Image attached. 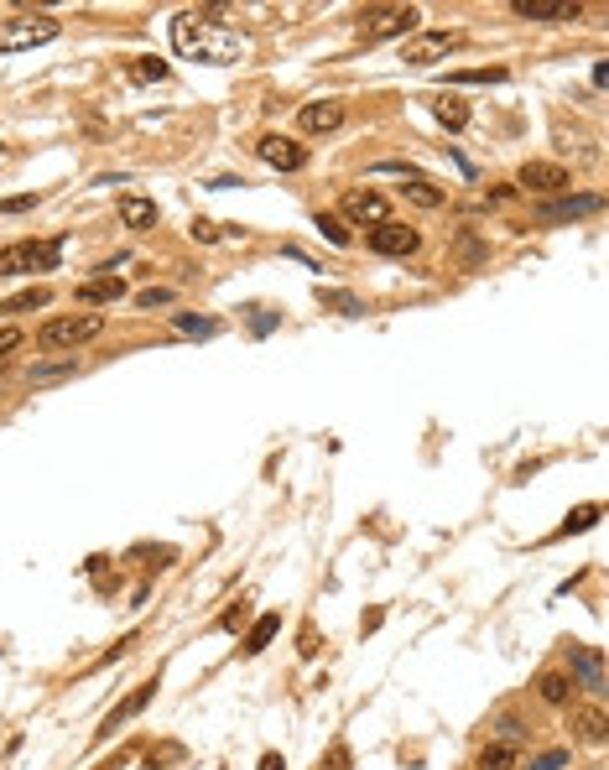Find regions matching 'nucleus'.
I'll use <instances>...</instances> for the list:
<instances>
[{
    "instance_id": "nucleus-28",
    "label": "nucleus",
    "mask_w": 609,
    "mask_h": 770,
    "mask_svg": "<svg viewBox=\"0 0 609 770\" xmlns=\"http://www.w3.org/2000/svg\"><path fill=\"white\" fill-rule=\"evenodd\" d=\"M172 328H177V333H193V338H209V333H219V323H214V318H193V312H177V318H172Z\"/></svg>"
},
{
    "instance_id": "nucleus-33",
    "label": "nucleus",
    "mask_w": 609,
    "mask_h": 770,
    "mask_svg": "<svg viewBox=\"0 0 609 770\" xmlns=\"http://www.w3.org/2000/svg\"><path fill=\"white\" fill-rule=\"evenodd\" d=\"M136 302H141V308H167L172 291L167 287H147V291H136Z\"/></svg>"
},
{
    "instance_id": "nucleus-13",
    "label": "nucleus",
    "mask_w": 609,
    "mask_h": 770,
    "mask_svg": "<svg viewBox=\"0 0 609 770\" xmlns=\"http://www.w3.org/2000/svg\"><path fill=\"white\" fill-rule=\"evenodd\" d=\"M521 187H531V193H563V187H567V166H557V162H526L521 166Z\"/></svg>"
},
{
    "instance_id": "nucleus-12",
    "label": "nucleus",
    "mask_w": 609,
    "mask_h": 770,
    "mask_svg": "<svg viewBox=\"0 0 609 770\" xmlns=\"http://www.w3.org/2000/svg\"><path fill=\"white\" fill-rule=\"evenodd\" d=\"M510 11L521 21H578V0H510Z\"/></svg>"
},
{
    "instance_id": "nucleus-6",
    "label": "nucleus",
    "mask_w": 609,
    "mask_h": 770,
    "mask_svg": "<svg viewBox=\"0 0 609 770\" xmlns=\"http://www.w3.org/2000/svg\"><path fill=\"white\" fill-rule=\"evenodd\" d=\"M255 157L266 166H276V172H302L313 151L302 141H292V136H261V141H255Z\"/></svg>"
},
{
    "instance_id": "nucleus-9",
    "label": "nucleus",
    "mask_w": 609,
    "mask_h": 770,
    "mask_svg": "<svg viewBox=\"0 0 609 770\" xmlns=\"http://www.w3.org/2000/svg\"><path fill=\"white\" fill-rule=\"evenodd\" d=\"M453 47H459L453 32H417V37L401 47V58H406V62H438V58H448Z\"/></svg>"
},
{
    "instance_id": "nucleus-22",
    "label": "nucleus",
    "mask_w": 609,
    "mask_h": 770,
    "mask_svg": "<svg viewBox=\"0 0 609 770\" xmlns=\"http://www.w3.org/2000/svg\"><path fill=\"white\" fill-rule=\"evenodd\" d=\"M126 73H130L136 83H162V79L172 73V68H167L162 58H130V68H126Z\"/></svg>"
},
{
    "instance_id": "nucleus-23",
    "label": "nucleus",
    "mask_w": 609,
    "mask_h": 770,
    "mask_svg": "<svg viewBox=\"0 0 609 770\" xmlns=\"http://www.w3.org/2000/svg\"><path fill=\"white\" fill-rule=\"evenodd\" d=\"M47 302H52V291H47V287H26V291H16V297H11V302H5L0 312H11V318H16V312L47 308Z\"/></svg>"
},
{
    "instance_id": "nucleus-16",
    "label": "nucleus",
    "mask_w": 609,
    "mask_h": 770,
    "mask_svg": "<svg viewBox=\"0 0 609 770\" xmlns=\"http://www.w3.org/2000/svg\"><path fill=\"white\" fill-rule=\"evenodd\" d=\"M604 198L599 193H578V198H552L542 204V219H584V214H599Z\"/></svg>"
},
{
    "instance_id": "nucleus-26",
    "label": "nucleus",
    "mask_w": 609,
    "mask_h": 770,
    "mask_svg": "<svg viewBox=\"0 0 609 770\" xmlns=\"http://www.w3.org/2000/svg\"><path fill=\"white\" fill-rule=\"evenodd\" d=\"M313 224H318V234H323V240H328V245H349V229H344V219H338V214H313Z\"/></svg>"
},
{
    "instance_id": "nucleus-40",
    "label": "nucleus",
    "mask_w": 609,
    "mask_h": 770,
    "mask_svg": "<svg viewBox=\"0 0 609 770\" xmlns=\"http://www.w3.org/2000/svg\"><path fill=\"white\" fill-rule=\"evenodd\" d=\"M22 349V328H0V354Z\"/></svg>"
},
{
    "instance_id": "nucleus-8",
    "label": "nucleus",
    "mask_w": 609,
    "mask_h": 770,
    "mask_svg": "<svg viewBox=\"0 0 609 770\" xmlns=\"http://www.w3.org/2000/svg\"><path fill=\"white\" fill-rule=\"evenodd\" d=\"M344 214H349L355 224H385V219H391V204H385V193H376V187H355V193H344Z\"/></svg>"
},
{
    "instance_id": "nucleus-25",
    "label": "nucleus",
    "mask_w": 609,
    "mask_h": 770,
    "mask_svg": "<svg viewBox=\"0 0 609 770\" xmlns=\"http://www.w3.org/2000/svg\"><path fill=\"white\" fill-rule=\"evenodd\" d=\"M417 208H442V187H433L427 177H412V187H401Z\"/></svg>"
},
{
    "instance_id": "nucleus-17",
    "label": "nucleus",
    "mask_w": 609,
    "mask_h": 770,
    "mask_svg": "<svg viewBox=\"0 0 609 770\" xmlns=\"http://www.w3.org/2000/svg\"><path fill=\"white\" fill-rule=\"evenodd\" d=\"M573 728H578V739H584V745H604V739H609L604 708H599V703L578 708V713H573Z\"/></svg>"
},
{
    "instance_id": "nucleus-11",
    "label": "nucleus",
    "mask_w": 609,
    "mask_h": 770,
    "mask_svg": "<svg viewBox=\"0 0 609 770\" xmlns=\"http://www.w3.org/2000/svg\"><path fill=\"white\" fill-rule=\"evenodd\" d=\"M151 698H157V682H141L136 692H126V698H120V703H115V708L105 713V728H100V739H109V734H115L120 724H130L136 713H147Z\"/></svg>"
},
{
    "instance_id": "nucleus-21",
    "label": "nucleus",
    "mask_w": 609,
    "mask_h": 770,
    "mask_svg": "<svg viewBox=\"0 0 609 770\" xmlns=\"http://www.w3.org/2000/svg\"><path fill=\"white\" fill-rule=\"evenodd\" d=\"M537 687H542V698H547L552 708H563L567 698H573V687H578V682H573V677H563V671H547Z\"/></svg>"
},
{
    "instance_id": "nucleus-4",
    "label": "nucleus",
    "mask_w": 609,
    "mask_h": 770,
    "mask_svg": "<svg viewBox=\"0 0 609 770\" xmlns=\"http://www.w3.org/2000/svg\"><path fill=\"white\" fill-rule=\"evenodd\" d=\"M422 26V11L417 5H370L359 16V37L365 42H391V37H412Z\"/></svg>"
},
{
    "instance_id": "nucleus-35",
    "label": "nucleus",
    "mask_w": 609,
    "mask_h": 770,
    "mask_svg": "<svg viewBox=\"0 0 609 770\" xmlns=\"http://www.w3.org/2000/svg\"><path fill=\"white\" fill-rule=\"evenodd\" d=\"M245 614H251V604H234V609H224L219 630H240V624H245Z\"/></svg>"
},
{
    "instance_id": "nucleus-1",
    "label": "nucleus",
    "mask_w": 609,
    "mask_h": 770,
    "mask_svg": "<svg viewBox=\"0 0 609 770\" xmlns=\"http://www.w3.org/2000/svg\"><path fill=\"white\" fill-rule=\"evenodd\" d=\"M224 11H183L172 21V47L193 62H209V68H230L251 52V37L234 32L230 21H219Z\"/></svg>"
},
{
    "instance_id": "nucleus-31",
    "label": "nucleus",
    "mask_w": 609,
    "mask_h": 770,
    "mask_svg": "<svg viewBox=\"0 0 609 770\" xmlns=\"http://www.w3.org/2000/svg\"><path fill=\"white\" fill-rule=\"evenodd\" d=\"M318 302H323V308H338V312H359V302L349 297V291H323L318 287Z\"/></svg>"
},
{
    "instance_id": "nucleus-14",
    "label": "nucleus",
    "mask_w": 609,
    "mask_h": 770,
    "mask_svg": "<svg viewBox=\"0 0 609 770\" xmlns=\"http://www.w3.org/2000/svg\"><path fill=\"white\" fill-rule=\"evenodd\" d=\"M73 297L89 302V308H105V302H120V297H126V281H120V276H94V281H79Z\"/></svg>"
},
{
    "instance_id": "nucleus-10",
    "label": "nucleus",
    "mask_w": 609,
    "mask_h": 770,
    "mask_svg": "<svg viewBox=\"0 0 609 770\" xmlns=\"http://www.w3.org/2000/svg\"><path fill=\"white\" fill-rule=\"evenodd\" d=\"M297 125L308 130V136H328V130H338L344 125V104L338 100H313L297 109Z\"/></svg>"
},
{
    "instance_id": "nucleus-27",
    "label": "nucleus",
    "mask_w": 609,
    "mask_h": 770,
    "mask_svg": "<svg viewBox=\"0 0 609 770\" xmlns=\"http://www.w3.org/2000/svg\"><path fill=\"white\" fill-rule=\"evenodd\" d=\"M599 516H604L599 505H578V510H573V516H567L563 526H557V537H573V531H588V526H594Z\"/></svg>"
},
{
    "instance_id": "nucleus-5",
    "label": "nucleus",
    "mask_w": 609,
    "mask_h": 770,
    "mask_svg": "<svg viewBox=\"0 0 609 770\" xmlns=\"http://www.w3.org/2000/svg\"><path fill=\"white\" fill-rule=\"evenodd\" d=\"M58 255H63V240H47V245L16 240V245L0 250V281H5V276H32V271H52Z\"/></svg>"
},
{
    "instance_id": "nucleus-15",
    "label": "nucleus",
    "mask_w": 609,
    "mask_h": 770,
    "mask_svg": "<svg viewBox=\"0 0 609 770\" xmlns=\"http://www.w3.org/2000/svg\"><path fill=\"white\" fill-rule=\"evenodd\" d=\"M115 208H120V224L126 229H157V204L141 198V193H120Z\"/></svg>"
},
{
    "instance_id": "nucleus-41",
    "label": "nucleus",
    "mask_w": 609,
    "mask_h": 770,
    "mask_svg": "<svg viewBox=\"0 0 609 770\" xmlns=\"http://www.w3.org/2000/svg\"><path fill=\"white\" fill-rule=\"evenodd\" d=\"M261 770H287V760L281 755H261Z\"/></svg>"
},
{
    "instance_id": "nucleus-32",
    "label": "nucleus",
    "mask_w": 609,
    "mask_h": 770,
    "mask_svg": "<svg viewBox=\"0 0 609 770\" xmlns=\"http://www.w3.org/2000/svg\"><path fill=\"white\" fill-rule=\"evenodd\" d=\"M567 765V749H547V755H537L526 770H563Z\"/></svg>"
},
{
    "instance_id": "nucleus-30",
    "label": "nucleus",
    "mask_w": 609,
    "mask_h": 770,
    "mask_svg": "<svg viewBox=\"0 0 609 770\" xmlns=\"http://www.w3.org/2000/svg\"><path fill=\"white\" fill-rule=\"evenodd\" d=\"M79 365H73V354L68 359H58V365H32V380H58V375H73Z\"/></svg>"
},
{
    "instance_id": "nucleus-34",
    "label": "nucleus",
    "mask_w": 609,
    "mask_h": 770,
    "mask_svg": "<svg viewBox=\"0 0 609 770\" xmlns=\"http://www.w3.org/2000/svg\"><path fill=\"white\" fill-rule=\"evenodd\" d=\"M188 234L193 240H204V245H214V240H219V224H214V219H193Z\"/></svg>"
},
{
    "instance_id": "nucleus-37",
    "label": "nucleus",
    "mask_w": 609,
    "mask_h": 770,
    "mask_svg": "<svg viewBox=\"0 0 609 770\" xmlns=\"http://www.w3.org/2000/svg\"><path fill=\"white\" fill-rule=\"evenodd\" d=\"M297 651H302V656H318V630H313V624H302V635H297Z\"/></svg>"
},
{
    "instance_id": "nucleus-39",
    "label": "nucleus",
    "mask_w": 609,
    "mask_h": 770,
    "mask_svg": "<svg viewBox=\"0 0 609 770\" xmlns=\"http://www.w3.org/2000/svg\"><path fill=\"white\" fill-rule=\"evenodd\" d=\"M323 770H349V749L334 745V749H328V760H323Z\"/></svg>"
},
{
    "instance_id": "nucleus-18",
    "label": "nucleus",
    "mask_w": 609,
    "mask_h": 770,
    "mask_svg": "<svg viewBox=\"0 0 609 770\" xmlns=\"http://www.w3.org/2000/svg\"><path fill=\"white\" fill-rule=\"evenodd\" d=\"M276 630H281V614H261V620L251 624V635H245V645H240V651H245V656H261V651L276 641Z\"/></svg>"
},
{
    "instance_id": "nucleus-24",
    "label": "nucleus",
    "mask_w": 609,
    "mask_h": 770,
    "mask_svg": "<svg viewBox=\"0 0 609 770\" xmlns=\"http://www.w3.org/2000/svg\"><path fill=\"white\" fill-rule=\"evenodd\" d=\"M510 79V68H459V73H448V83H505Z\"/></svg>"
},
{
    "instance_id": "nucleus-29",
    "label": "nucleus",
    "mask_w": 609,
    "mask_h": 770,
    "mask_svg": "<svg viewBox=\"0 0 609 770\" xmlns=\"http://www.w3.org/2000/svg\"><path fill=\"white\" fill-rule=\"evenodd\" d=\"M516 765V745H490L480 755V770H510Z\"/></svg>"
},
{
    "instance_id": "nucleus-19",
    "label": "nucleus",
    "mask_w": 609,
    "mask_h": 770,
    "mask_svg": "<svg viewBox=\"0 0 609 770\" xmlns=\"http://www.w3.org/2000/svg\"><path fill=\"white\" fill-rule=\"evenodd\" d=\"M573 671L584 677L588 692H599V687H604V661H599V651H573Z\"/></svg>"
},
{
    "instance_id": "nucleus-38",
    "label": "nucleus",
    "mask_w": 609,
    "mask_h": 770,
    "mask_svg": "<svg viewBox=\"0 0 609 770\" xmlns=\"http://www.w3.org/2000/svg\"><path fill=\"white\" fill-rule=\"evenodd\" d=\"M177 755H183V745H162V749H151V755H147V765L157 770L162 760H177Z\"/></svg>"
},
{
    "instance_id": "nucleus-20",
    "label": "nucleus",
    "mask_w": 609,
    "mask_h": 770,
    "mask_svg": "<svg viewBox=\"0 0 609 770\" xmlns=\"http://www.w3.org/2000/svg\"><path fill=\"white\" fill-rule=\"evenodd\" d=\"M433 115H438L442 130H463V125H469V104L453 100V94H442V100L433 104Z\"/></svg>"
},
{
    "instance_id": "nucleus-3",
    "label": "nucleus",
    "mask_w": 609,
    "mask_h": 770,
    "mask_svg": "<svg viewBox=\"0 0 609 770\" xmlns=\"http://www.w3.org/2000/svg\"><path fill=\"white\" fill-rule=\"evenodd\" d=\"M100 333H105V312H68V318H47L37 344L43 349H79V344L100 338Z\"/></svg>"
},
{
    "instance_id": "nucleus-2",
    "label": "nucleus",
    "mask_w": 609,
    "mask_h": 770,
    "mask_svg": "<svg viewBox=\"0 0 609 770\" xmlns=\"http://www.w3.org/2000/svg\"><path fill=\"white\" fill-rule=\"evenodd\" d=\"M63 21L47 16V11H32V16H11L0 21V52H32V47H47L58 42Z\"/></svg>"
},
{
    "instance_id": "nucleus-7",
    "label": "nucleus",
    "mask_w": 609,
    "mask_h": 770,
    "mask_svg": "<svg viewBox=\"0 0 609 770\" xmlns=\"http://www.w3.org/2000/svg\"><path fill=\"white\" fill-rule=\"evenodd\" d=\"M422 245V234L412 224H396V219H385V224L370 229V250L376 255H412Z\"/></svg>"
},
{
    "instance_id": "nucleus-36",
    "label": "nucleus",
    "mask_w": 609,
    "mask_h": 770,
    "mask_svg": "<svg viewBox=\"0 0 609 770\" xmlns=\"http://www.w3.org/2000/svg\"><path fill=\"white\" fill-rule=\"evenodd\" d=\"M37 204V193H22V198H0V214H26Z\"/></svg>"
}]
</instances>
